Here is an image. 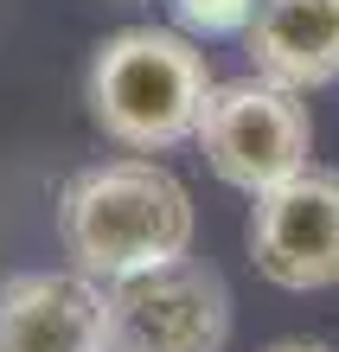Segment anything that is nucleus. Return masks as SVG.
Instances as JSON below:
<instances>
[{
  "label": "nucleus",
  "mask_w": 339,
  "mask_h": 352,
  "mask_svg": "<svg viewBox=\"0 0 339 352\" xmlns=\"http://www.w3.org/2000/svg\"><path fill=\"white\" fill-rule=\"evenodd\" d=\"M58 250L71 269L96 282H129L160 263L193 256V192L179 186L173 167H160L154 154H122L96 160L65 179V192L52 205Z\"/></svg>",
  "instance_id": "nucleus-1"
},
{
  "label": "nucleus",
  "mask_w": 339,
  "mask_h": 352,
  "mask_svg": "<svg viewBox=\"0 0 339 352\" xmlns=\"http://www.w3.org/2000/svg\"><path fill=\"white\" fill-rule=\"evenodd\" d=\"M211 65L186 32L166 26H122L90 58V122L129 154H166L193 141L199 109L211 96Z\"/></svg>",
  "instance_id": "nucleus-2"
},
{
  "label": "nucleus",
  "mask_w": 339,
  "mask_h": 352,
  "mask_svg": "<svg viewBox=\"0 0 339 352\" xmlns=\"http://www.w3.org/2000/svg\"><path fill=\"white\" fill-rule=\"evenodd\" d=\"M193 141H199L205 167L224 186L256 199L275 179L301 173L314 160V116H307L301 90L275 84L263 71H243L230 84H211Z\"/></svg>",
  "instance_id": "nucleus-3"
},
{
  "label": "nucleus",
  "mask_w": 339,
  "mask_h": 352,
  "mask_svg": "<svg viewBox=\"0 0 339 352\" xmlns=\"http://www.w3.org/2000/svg\"><path fill=\"white\" fill-rule=\"evenodd\" d=\"M230 288L211 263H160L109 282V352H224Z\"/></svg>",
  "instance_id": "nucleus-4"
},
{
  "label": "nucleus",
  "mask_w": 339,
  "mask_h": 352,
  "mask_svg": "<svg viewBox=\"0 0 339 352\" xmlns=\"http://www.w3.org/2000/svg\"><path fill=\"white\" fill-rule=\"evenodd\" d=\"M250 263H256L263 282L288 288V295H314V288L339 282V173L333 167L307 160L301 173L256 192Z\"/></svg>",
  "instance_id": "nucleus-5"
},
{
  "label": "nucleus",
  "mask_w": 339,
  "mask_h": 352,
  "mask_svg": "<svg viewBox=\"0 0 339 352\" xmlns=\"http://www.w3.org/2000/svg\"><path fill=\"white\" fill-rule=\"evenodd\" d=\"M0 352H109V282L83 269H19L0 282Z\"/></svg>",
  "instance_id": "nucleus-6"
},
{
  "label": "nucleus",
  "mask_w": 339,
  "mask_h": 352,
  "mask_svg": "<svg viewBox=\"0 0 339 352\" xmlns=\"http://www.w3.org/2000/svg\"><path fill=\"white\" fill-rule=\"evenodd\" d=\"M237 38L250 52V71L301 96L339 84V0H263Z\"/></svg>",
  "instance_id": "nucleus-7"
},
{
  "label": "nucleus",
  "mask_w": 339,
  "mask_h": 352,
  "mask_svg": "<svg viewBox=\"0 0 339 352\" xmlns=\"http://www.w3.org/2000/svg\"><path fill=\"white\" fill-rule=\"evenodd\" d=\"M256 7L263 0H173V19L186 32H199V38H230V32L250 26Z\"/></svg>",
  "instance_id": "nucleus-8"
},
{
  "label": "nucleus",
  "mask_w": 339,
  "mask_h": 352,
  "mask_svg": "<svg viewBox=\"0 0 339 352\" xmlns=\"http://www.w3.org/2000/svg\"><path fill=\"white\" fill-rule=\"evenodd\" d=\"M269 352H333V346H314V340H282V346H269Z\"/></svg>",
  "instance_id": "nucleus-9"
}]
</instances>
